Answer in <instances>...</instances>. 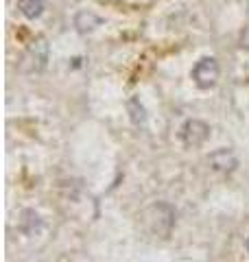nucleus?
<instances>
[{"label": "nucleus", "instance_id": "f257e3e1", "mask_svg": "<svg viewBox=\"0 0 249 262\" xmlns=\"http://www.w3.org/2000/svg\"><path fill=\"white\" fill-rule=\"evenodd\" d=\"M138 219H140V227H142L149 236L162 238V241L169 238L173 227H175V210L164 201L147 206L142 212H140Z\"/></svg>", "mask_w": 249, "mask_h": 262}, {"label": "nucleus", "instance_id": "20e7f679", "mask_svg": "<svg viewBox=\"0 0 249 262\" xmlns=\"http://www.w3.org/2000/svg\"><path fill=\"white\" fill-rule=\"evenodd\" d=\"M208 136H210V127L205 125L203 120H186L184 127H181V142H184L186 146H190V149H195V146H201Z\"/></svg>", "mask_w": 249, "mask_h": 262}, {"label": "nucleus", "instance_id": "423d86ee", "mask_svg": "<svg viewBox=\"0 0 249 262\" xmlns=\"http://www.w3.org/2000/svg\"><path fill=\"white\" fill-rule=\"evenodd\" d=\"M98 24H101V18L92 11H79L77 18H74V27H77L79 33H90L94 31Z\"/></svg>", "mask_w": 249, "mask_h": 262}, {"label": "nucleus", "instance_id": "39448f33", "mask_svg": "<svg viewBox=\"0 0 249 262\" xmlns=\"http://www.w3.org/2000/svg\"><path fill=\"white\" fill-rule=\"evenodd\" d=\"M208 164H210L214 170H219V173H232V170L238 166V160L230 149H219V151L210 153Z\"/></svg>", "mask_w": 249, "mask_h": 262}, {"label": "nucleus", "instance_id": "1a4fd4ad", "mask_svg": "<svg viewBox=\"0 0 249 262\" xmlns=\"http://www.w3.org/2000/svg\"><path fill=\"white\" fill-rule=\"evenodd\" d=\"M245 247H247V251H249V238H247V241H245Z\"/></svg>", "mask_w": 249, "mask_h": 262}, {"label": "nucleus", "instance_id": "6e6552de", "mask_svg": "<svg viewBox=\"0 0 249 262\" xmlns=\"http://www.w3.org/2000/svg\"><path fill=\"white\" fill-rule=\"evenodd\" d=\"M18 7H20L24 18L35 20L42 15V11H44V0H18Z\"/></svg>", "mask_w": 249, "mask_h": 262}, {"label": "nucleus", "instance_id": "0eeeda50", "mask_svg": "<svg viewBox=\"0 0 249 262\" xmlns=\"http://www.w3.org/2000/svg\"><path fill=\"white\" fill-rule=\"evenodd\" d=\"M127 112H129V118H131V122H134L136 127H140V125H144L147 122V112L142 107V103H140V98H136V96L129 98L127 101Z\"/></svg>", "mask_w": 249, "mask_h": 262}, {"label": "nucleus", "instance_id": "f03ea898", "mask_svg": "<svg viewBox=\"0 0 249 262\" xmlns=\"http://www.w3.org/2000/svg\"><path fill=\"white\" fill-rule=\"evenodd\" d=\"M219 79V63L214 57H203L199 59L193 68V81L197 83V88L201 90H210Z\"/></svg>", "mask_w": 249, "mask_h": 262}, {"label": "nucleus", "instance_id": "7ed1b4c3", "mask_svg": "<svg viewBox=\"0 0 249 262\" xmlns=\"http://www.w3.org/2000/svg\"><path fill=\"white\" fill-rule=\"evenodd\" d=\"M46 61H48V44L44 37H37L35 42L29 46L22 66H24V70H29V72H42L46 68Z\"/></svg>", "mask_w": 249, "mask_h": 262}]
</instances>
